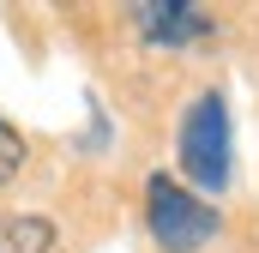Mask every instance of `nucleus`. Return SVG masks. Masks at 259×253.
Wrapping results in <instances>:
<instances>
[{
    "label": "nucleus",
    "mask_w": 259,
    "mask_h": 253,
    "mask_svg": "<svg viewBox=\"0 0 259 253\" xmlns=\"http://www.w3.org/2000/svg\"><path fill=\"white\" fill-rule=\"evenodd\" d=\"M145 199H151V205H145L151 235H157L163 253H199L211 235H217V205L199 199V193H187L175 175H151Z\"/></svg>",
    "instance_id": "obj_1"
},
{
    "label": "nucleus",
    "mask_w": 259,
    "mask_h": 253,
    "mask_svg": "<svg viewBox=\"0 0 259 253\" xmlns=\"http://www.w3.org/2000/svg\"><path fill=\"white\" fill-rule=\"evenodd\" d=\"M181 169L205 193H217L229 181V103L217 91H205L181 121Z\"/></svg>",
    "instance_id": "obj_2"
},
{
    "label": "nucleus",
    "mask_w": 259,
    "mask_h": 253,
    "mask_svg": "<svg viewBox=\"0 0 259 253\" xmlns=\"http://www.w3.org/2000/svg\"><path fill=\"white\" fill-rule=\"evenodd\" d=\"M133 24L151 36V43H193V36H205L211 30V12L205 6H193V0H139L133 6Z\"/></svg>",
    "instance_id": "obj_3"
},
{
    "label": "nucleus",
    "mask_w": 259,
    "mask_h": 253,
    "mask_svg": "<svg viewBox=\"0 0 259 253\" xmlns=\"http://www.w3.org/2000/svg\"><path fill=\"white\" fill-rule=\"evenodd\" d=\"M49 247H55L49 217H6L0 223V253H49Z\"/></svg>",
    "instance_id": "obj_4"
},
{
    "label": "nucleus",
    "mask_w": 259,
    "mask_h": 253,
    "mask_svg": "<svg viewBox=\"0 0 259 253\" xmlns=\"http://www.w3.org/2000/svg\"><path fill=\"white\" fill-rule=\"evenodd\" d=\"M18 169H24V139H18L12 126L0 121V181H12Z\"/></svg>",
    "instance_id": "obj_5"
}]
</instances>
